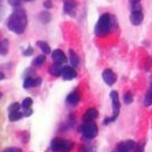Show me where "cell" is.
Masks as SVG:
<instances>
[{
	"label": "cell",
	"mask_w": 152,
	"mask_h": 152,
	"mask_svg": "<svg viewBox=\"0 0 152 152\" xmlns=\"http://www.w3.org/2000/svg\"><path fill=\"white\" fill-rule=\"evenodd\" d=\"M27 13L23 8L15 7L7 21V27L15 34H22L27 28Z\"/></svg>",
	"instance_id": "cell-1"
},
{
	"label": "cell",
	"mask_w": 152,
	"mask_h": 152,
	"mask_svg": "<svg viewBox=\"0 0 152 152\" xmlns=\"http://www.w3.org/2000/svg\"><path fill=\"white\" fill-rule=\"evenodd\" d=\"M117 27L116 18L110 13H104L99 17L95 26V34L98 37L107 35L111 32H114Z\"/></svg>",
	"instance_id": "cell-2"
},
{
	"label": "cell",
	"mask_w": 152,
	"mask_h": 152,
	"mask_svg": "<svg viewBox=\"0 0 152 152\" xmlns=\"http://www.w3.org/2000/svg\"><path fill=\"white\" fill-rule=\"evenodd\" d=\"M78 131L83 134L84 138L93 139L98 133V128L94 121H89V122H83V124L78 128Z\"/></svg>",
	"instance_id": "cell-3"
},
{
	"label": "cell",
	"mask_w": 152,
	"mask_h": 152,
	"mask_svg": "<svg viewBox=\"0 0 152 152\" xmlns=\"http://www.w3.org/2000/svg\"><path fill=\"white\" fill-rule=\"evenodd\" d=\"M110 98L113 102V115L108 118H105L103 121V124H109L111 122H115L119 115V110H121V103H119V97H118V93L117 91H111L110 93Z\"/></svg>",
	"instance_id": "cell-4"
},
{
	"label": "cell",
	"mask_w": 152,
	"mask_h": 152,
	"mask_svg": "<svg viewBox=\"0 0 152 152\" xmlns=\"http://www.w3.org/2000/svg\"><path fill=\"white\" fill-rule=\"evenodd\" d=\"M74 146V143L62 138H54L50 143V148L56 152H69Z\"/></svg>",
	"instance_id": "cell-5"
},
{
	"label": "cell",
	"mask_w": 152,
	"mask_h": 152,
	"mask_svg": "<svg viewBox=\"0 0 152 152\" xmlns=\"http://www.w3.org/2000/svg\"><path fill=\"white\" fill-rule=\"evenodd\" d=\"M136 142L134 140H131V139H128V140H124L122 143H119L117 145V152H131L134 150L136 148Z\"/></svg>",
	"instance_id": "cell-6"
},
{
	"label": "cell",
	"mask_w": 152,
	"mask_h": 152,
	"mask_svg": "<svg viewBox=\"0 0 152 152\" xmlns=\"http://www.w3.org/2000/svg\"><path fill=\"white\" fill-rule=\"evenodd\" d=\"M63 11L67 15L74 18L76 15V2L74 0H66L64 6H63Z\"/></svg>",
	"instance_id": "cell-7"
},
{
	"label": "cell",
	"mask_w": 152,
	"mask_h": 152,
	"mask_svg": "<svg viewBox=\"0 0 152 152\" xmlns=\"http://www.w3.org/2000/svg\"><path fill=\"white\" fill-rule=\"evenodd\" d=\"M61 76H62L63 80H66V81H72V80H74L76 76H77V73H76L74 67H72V66H66V67H63V69H62Z\"/></svg>",
	"instance_id": "cell-8"
},
{
	"label": "cell",
	"mask_w": 152,
	"mask_h": 152,
	"mask_svg": "<svg viewBox=\"0 0 152 152\" xmlns=\"http://www.w3.org/2000/svg\"><path fill=\"white\" fill-rule=\"evenodd\" d=\"M143 12L142 10H131V14H130V21L134 26H138L143 22Z\"/></svg>",
	"instance_id": "cell-9"
},
{
	"label": "cell",
	"mask_w": 152,
	"mask_h": 152,
	"mask_svg": "<svg viewBox=\"0 0 152 152\" xmlns=\"http://www.w3.org/2000/svg\"><path fill=\"white\" fill-rule=\"evenodd\" d=\"M102 77H103V81L108 84V86H113L115 82H116V74L111 69H105L102 74Z\"/></svg>",
	"instance_id": "cell-10"
},
{
	"label": "cell",
	"mask_w": 152,
	"mask_h": 152,
	"mask_svg": "<svg viewBox=\"0 0 152 152\" xmlns=\"http://www.w3.org/2000/svg\"><path fill=\"white\" fill-rule=\"evenodd\" d=\"M52 57L54 60L55 63H58V64H63L67 62V56L66 54L61 50V49H55L52 52Z\"/></svg>",
	"instance_id": "cell-11"
},
{
	"label": "cell",
	"mask_w": 152,
	"mask_h": 152,
	"mask_svg": "<svg viewBox=\"0 0 152 152\" xmlns=\"http://www.w3.org/2000/svg\"><path fill=\"white\" fill-rule=\"evenodd\" d=\"M98 116V111L95 108H90L86 111V114L83 116V122H89V121H95L96 117Z\"/></svg>",
	"instance_id": "cell-12"
},
{
	"label": "cell",
	"mask_w": 152,
	"mask_h": 152,
	"mask_svg": "<svg viewBox=\"0 0 152 152\" xmlns=\"http://www.w3.org/2000/svg\"><path fill=\"white\" fill-rule=\"evenodd\" d=\"M69 61H70V66L74 68L78 67V64H80V58L73 49H69Z\"/></svg>",
	"instance_id": "cell-13"
},
{
	"label": "cell",
	"mask_w": 152,
	"mask_h": 152,
	"mask_svg": "<svg viewBox=\"0 0 152 152\" xmlns=\"http://www.w3.org/2000/svg\"><path fill=\"white\" fill-rule=\"evenodd\" d=\"M78 101H80V95L76 91H73L67 96V103L70 105H76L78 103Z\"/></svg>",
	"instance_id": "cell-14"
},
{
	"label": "cell",
	"mask_w": 152,
	"mask_h": 152,
	"mask_svg": "<svg viewBox=\"0 0 152 152\" xmlns=\"http://www.w3.org/2000/svg\"><path fill=\"white\" fill-rule=\"evenodd\" d=\"M10 49V41L7 39H2L0 41V55H6Z\"/></svg>",
	"instance_id": "cell-15"
},
{
	"label": "cell",
	"mask_w": 152,
	"mask_h": 152,
	"mask_svg": "<svg viewBox=\"0 0 152 152\" xmlns=\"http://www.w3.org/2000/svg\"><path fill=\"white\" fill-rule=\"evenodd\" d=\"M62 69H63V66H61L58 63H55V64H53L49 68V73L54 76H60L62 74Z\"/></svg>",
	"instance_id": "cell-16"
},
{
	"label": "cell",
	"mask_w": 152,
	"mask_h": 152,
	"mask_svg": "<svg viewBox=\"0 0 152 152\" xmlns=\"http://www.w3.org/2000/svg\"><path fill=\"white\" fill-rule=\"evenodd\" d=\"M37 45H38V47L42 50V53L45 54V55H47V54H50V47H49V45L46 42V41H38L37 42Z\"/></svg>",
	"instance_id": "cell-17"
},
{
	"label": "cell",
	"mask_w": 152,
	"mask_h": 152,
	"mask_svg": "<svg viewBox=\"0 0 152 152\" xmlns=\"http://www.w3.org/2000/svg\"><path fill=\"white\" fill-rule=\"evenodd\" d=\"M39 19L42 23H48L50 20H52V14L48 12V11H42L40 12L39 14Z\"/></svg>",
	"instance_id": "cell-18"
},
{
	"label": "cell",
	"mask_w": 152,
	"mask_h": 152,
	"mask_svg": "<svg viewBox=\"0 0 152 152\" xmlns=\"http://www.w3.org/2000/svg\"><path fill=\"white\" fill-rule=\"evenodd\" d=\"M22 117H23V114L20 113L19 110H17V111H10V115H8V118H10L11 122H17V121L21 119Z\"/></svg>",
	"instance_id": "cell-19"
},
{
	"label": "cell",
	"mask_w": 152,
	"mask_h": 152,
	"mask_svg": "<svg viewBox=\"0 0 152 152\" xmlns=\"http://www.w3.org/2000/svg\"><path fill=\"white\" fill-rule=\"evenodd\" d=\"M32 87H37V78L26 77L25 78V82H23V88L25 89H28V88H32Z\"/></svg>",
	"instance_id": "cell-20"
},
{
	"label": "cell",
	"mask_w": 152,
	"mask_h": 152,
	"mask_svg": "<svg viewBox=\"0 0 152 152\" xmlns=\"http://www.w3.org/2000/svg\"><path fill=\"white\" fill-rule=\"evenodd\" d=\"M45 61H46V55L45 54H41V55H39V56H37L34 58L33 64L35 67H40V66H42V63H45Z\"/></svg>",
	"instance_id": "cell-21"
},
{
	"label": "cell",
	"mask_w": 152,
	"mask_h": 152,
	"mask_svg": "<svg viewBox=\"0 0 152 152\" xmlns=\"http://www.w3.org/2000/svg\"><path fill=\"white\" fill-rule=\"evenodd\" d=\"M144 104L145 107H150L152 104V88H150L145 95V98H144Z\"/></svg>",
	"instance_id": "cell-22"
},
{
	"label": "cell",
	"mask_w": 152,
	"mask_h": 152,
	"mask_svg": "<svg viewBox=\"0 0 152 152\" xmlns=\"http://www.w3.org/2000/svg\"><path fill=\"white\" fill-rule=\"evenodd\" d=\"M28 1H33V0H8L10 5H12L13 7H20L22 2H28Z\"/></svg>",
	"instance_id": "cell-23"
},
{
	"label": "cell",
	"mask_w": 152,
	"mask_h": 152,
	"mask_svg": "<svg viewBox=\"0 0 152 152\" xmlns=\"http://www.w3.org/2000/svg\"><path fill=\"white\" fill-rule=\"evenodd\" d=\"M33 104V101H32V98L31 97H26L23 101H22V104H21V107L23 108V109H26V108H31V105Z\"/></svg>",
	"instance_id": "cell-24"
},
{
	"label": "cell",
	"mask_w": 152,
	"mask_h": 152,
	"mask_svg": "<svg viewBox=\"0 0 152 152\" xmlns=\"http://www.w3.org/2000/svg\"><path fill=\"white\" fill-rule=\"evenodd\" d=\"M132 101H133L132 94H131L130 91H128V93L124 95V103H125V104H130V103H132Z\"/></svg>",
	"instance_id": "cell-25"
},
{
	"label": "cell",
	"mask_w": 152,
	"mask_h": 152,
	"mask_svg": "<svg viewBox=\"0 0 152 152\" xmlns=\"http://www.w3.org/2000/svg\"><path fill=\"white\" fill-rule=\"evenodd\" d=\"M33 53H34V49H33V47H28L26 50H23V52H22L23 56H31V55H33Z\"/></svg>",
	"instance_id": "cell-26"
},
{
	"label": "cell",
	"mask_w": 152,
	"mask_h": 152,
	"mask_svg": "<svg viewBox=\"0 0 152 152\" xmlns=\"http://www.w3.org/2000/svg\"><path fill=\"white\" fill-rule=\"evenodd\" d=\"M20 109V104L19 103H12L8 108V111H17Z\"/></svg>",
	"instance_id": "cell-27"
},
{
	"label": "cell",
	"mask_w": 152,
	"mask_h": 152,
	"mask_svg": "<svg viewBox=\"0 0 152 152\" xmlns=\"http://www.w3.org/2000/svg\"><path fill=\"white\" fill-rule=\"evenodd\" d=\"M43 7H45L46 10L52 8V7H53V2H52V0H46V1L43 2Z\"/></svg>",
	"instance_id": "cell-28"
},
{
	"label": "cell",
	"mask_w": 152,
	"mask_h": 152,
	"mask_svg": "<svg viewBox=\"0 0 152 152\" xmlns=\"http://www.w3.org/2000/svg\"><path fill=\"white\" fill-rule=\"evenodd\" d=\"M22 114H23L25 117H29L31 115L33 114V110H32L31 108H26V109H23V113H22Z\"/></svg>",
	"instance_id": "cell-29"
},
{
	"label": "cell",
	"mask_w": 152,
	"mask_h": 152,
	"mask_svg": "<svg viewBox=\"0 0 152 152\" xmlns=\"http://www.w3.org/2000/svg\"><path fill=\"white\" fill-rule=\"evenodd\" d=\"M2 152H21L20 149H17V148H10V149H6Z\"/></svg>",
	"instance_id": "cell-30"
},
{
	"label": "cell",
	"mask_w": 152,
	"mask_h": 152,
	"mask_svg": "<svg viewBox=\"0 0 152 152\" xmlns=\"http://www.w3.org/2000/svg\"><path fill=\"white\" fill-rule=\"evenodd\" d=\"M134 152H144L143 151V145L142 144H139V145H136V148H134Z\"/></svg>",
	"instance_id": "cell-31"
},
{
	"label": "cell",
	"mask_w": 152,
	"mask_h": 152,
	"mask_svg": "<svg viewBox=\"0 0 152 152\" xmlns=\"http://www.w3.org/2000/svg\"><path fill=\"white\" fill-rule=\"evenodd\" d=\"M4 13V7H2V0H0V21H1V17Z\"/></svg>",
	"instance_id": "cell-32"
},
{
	"label": "cell",
	"mask_w": 152,
	"mask_h": 152,
	"mask_svg": "<svg viewBox=\"0 0 152 152\" xmlns=\"http://www.w3.org/2000/svg\"><path fill=\"white\" fill-rule=\"evenodd\" d=\"M131 5H134V4H140V0H129Z\"/></svg>",
	"instance_id": "cell-33"
},
{
	"label": "cell",
	"mask_w": 152,
	"mask_h": 152,
	"mask_svg": "<svg viewBox=\"0 0 152 152\" xmlns=\"http://www.w3.org/2000/svg\"><path fill=\"white\" fill-rule=\"evenodd\" d=\"M4 78H5V74H4L2 72H0V81H1V80H4Z\"/></svg>",
	"instance_id": "cell-34"
},
{
	"label": "cell",
	"mask_w": 152,
	"mask_h": 152,
	"mask_svg": "<svg viewBox=\"0 0 152 152\" xmlns=\"http://www.w3.org/2000/svg\"><path fill=\"white\" fill-rule=\"evenodd\" d=\"M83 152H93V151H91L90 149H88V148H84V149H83Z\"/></svg>",
	"instance_id": "cell-35"
},
{
	"label": "cell",
	"mask_w": 152,
	"mask_h": 152,
	"mask_svg": "<svg viewBox=\"0 0 152 152\" xmlns=\"http://www.w3.org/2000/svg\"><path fill=\"white\" fill-rule=\"evenodd\" d=\"M1 97H2V94H1V91H0V99H1Z\"/></svg>",
	"instance_id": "cell-36"
}]
</instances>
